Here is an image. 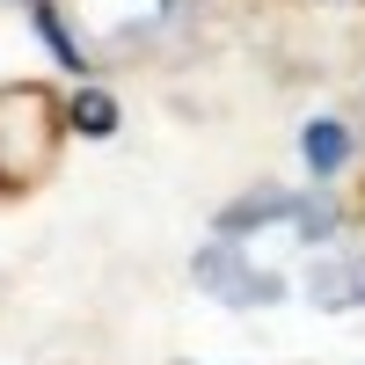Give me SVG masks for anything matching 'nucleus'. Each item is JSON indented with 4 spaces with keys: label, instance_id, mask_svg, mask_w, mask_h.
<instances>
[{
    "label": "nucleus",
    "instance_id": "obj_1",
    "mask_svg": "<svg viewBox=\"0 0 365 365\" xmlns=\"http://www.w3.org/2000/svg\"><path fill=\"white\" fill-rule=\"evenodd\" d=\"M66 96L44 81H0V197H29L58 175L66 146Z\"/></svg>",
    "mask_w": 365,
    "mask_h": 365
},
{
    "label": "nucleus",
    "instance_id": "obj_2",
    "mask_svg": "<svg viewBox=\"0 0 365 365\" xmlns=\"http://www.w3.org/2000/svg\"><path fill=\"white\" fill-rule=\"evenodd\" d=\"M197 285H212L220 299H234V307H249V299H278V278H256V270H241L234 263V241H220V249H205L197 256Z\"/></svg>",
    "mask_w": 365,
    "mask_h": 365
},
{
    "label": "nucleus",
    "instance_id": "obj_3",
    "mask_svg": "<svg viewBox=\"0 0 365 365\" xmlns=\"http://www.w3.org/2000/svg\"><path fill=\"white\" fill-rule=\"evenodd\" d=\"M66 125L81 139H110L117 132V103H110V88H81V96L66 103Z\"/></svg>",
    "mask_w": 365,
    "mask_h": 365
},
{
    "label": "nucleus",
    "instance_id": "obj_4",
    "mask_svg": "<svg viewBox=\"0 0 365 365\" xmlns=\"http://www.w3.org/2000/svg\"><path fill=\"white\" fill-rule=\"evenodd\" d=\"M299 146H307V168H314V175H336L344 154H351V132L336 125V117H322V125H307V139H299Z\"/></svg>",
    "mask_w": 365,
    "mask_h": 365
}]
</instances>
